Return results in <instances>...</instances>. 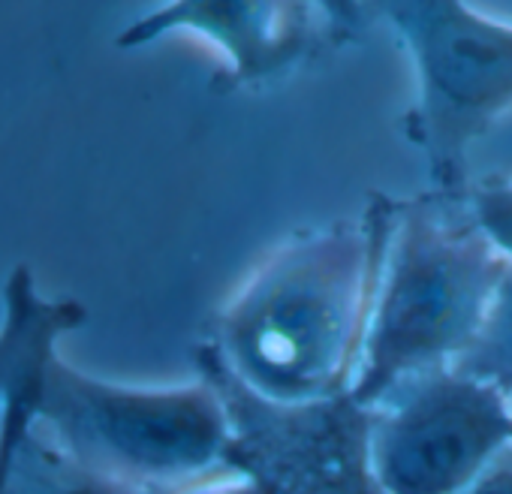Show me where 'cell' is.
I'll return each instance as SVG.
<instances>
[{"label": "cell", "instance_id": "cell-1", "mask_svg": "<svg viewBox=\"0 0 512 494\" xmlns=\"http://www.w3.org/2000/svg\"><path fill=\"white\" fill-rule=\"evenodd\" d=\"M392 214L395 196L377 190L356 217L278 244L223 302L199 356L266 404L314 407L350 395Z\"/></svg>", "mask_w": 512, "mask_h": 494}, {"label": "cell", "instance_id": "cell-2", "mask_svg": "<svg viewBox=\"0 0 512 494\" xmlns=\"http://www.w3.org/2000/svg\"><path fill=\"white\" fill-rule=\"evenodd\" d=\"M506 272V257L476 226L467 196L434 190L395 196L350 398L368 410L404 380L461 362L476 344Z\"/></svg>", "mask_w": 512, "mask_h": 494}, {"label": "cell", "instance_id": "cell-3", "mask_svg": "<svg viewBox=\"0 0 512 494\" xmlns=\"http://www.w3.org/2000/svg\"><path fill=\"white\" fill-rule=\"evenodd\" d=\"M34 413L73 458L145 494H175L235 467L232 410L208 374L184 386L130 389L79 374L49 353Z\"/></svg>", "mask_w": 512, "mask_h": 494}, {"label": "cell", "instance_id": "cell-4", "mask_svg": "<svg viewBox=\"0 0 512 494\" xmlns=\"http://www.w3.org/2000/svg\"><path fill=\"white\" fill-rule=\"evenodd\" d=\"M410 55L416 97L404 133L434 193L464 199L476 142L512 112V22L473 0H362Z\"/></svg>", "mask_w": 512, "mask_h": 494}, {"label": "cell", "instance_id": "cell-5", "mask_svg": "<svg viewBox=\"0 0 512 494\" xmlns=\"http://www.w3.org/2000/svg\"><path fill=\"white\" fill-rule=\"evenodd\" d=\"M512 443V398L452 362L368 407V464L383 494H461Z\"/></svg>", "mask_w": 512, "mask_h": 494}, {"label": "cell", "instance_id": "cell-6", "mask_svg": "<svg viewBox=\"0 0 512 494\" xmlns=\"http://www.w3.org/2000/svg\"><path fill=\"white\" fill-rule=\"evenodd\" d=\"M202 374L220 386L232 410V464L260 476L269 494H383L368 464V410L350 395L278 407L247 395L205 359Z\"/></svg>", "mask_w": 512, "mask_h": 494}, {"label": "cell", "instance_id": "cell-7", "mask_svg": "<svg viewBox=\"0 0 512 494\" xmlns=\"http://www.w3.org/2000/svg\"><path fill=\"white\" fill-rule=\"evenodd\" d=\"M175 31L199 34L223 55L214 82L223 94L275 85L332 46L314 0H169L127 25L118 46L142 49Z\"/></svg>", "mask_w": 512, "mask_h": 494}, {"label": "cell", "instance_id": "cell-8", "mask_svg": "<svg viewBox=\"0 0 512 494\" xmlns=\"http://www.w3.org/2000/svg\"><path fill=\"white\" fill-rule=\"evenodd\" d=\"M458 365L488 377L512 398V266L500 284V293L476 344L461 356Z\"/></svg>", "mask_w": 512, "mask_h": 494}, {"label": "cell", "instance_id": "cell-9", "mask_svg": "<svg viewBox=\"0 0 512 494\" xmlns=\"http://www.w3.org/2000/svg\"><path fill=\"white\" fill-rule=\"evenodd\" d=\"M467 208L485 238L512 266V178L488 175L467 190Z\"/></svg>", "mask_w": 512, "mask_h": 494}, {"label": "cell", "instance_id": "cell-10", "mask_svg": "<svg viewBox=\"0 0 512 494\" xmlns=\"http://www.w3.org/2000/svg\"><path fill=\"white\" fill-rule=\"evenodd\" d=\"M314 10L323 19L326 37L332 46L356 43L368 22V16L362 10V0H314Z\"/></svg>", "mask_w": 512, "mask_h": 494}, {"label": "cell", "instance_id": "cell-11", "mask_svg": "<svg viewBox=\"0 0 512 494\" xmlns=\"http://www.w3.org/2000/svg\"><path fill=\"white\" fill-rule=\"evenodd\" d=\"M175 494H269V488L256 473L235 464V467L220 470L208 479H199V482H193Z\"/></svg>", "mask_w": 512, "mask_h": 494}, {"label": "cell", "instance_id": "cell-12", "mask_svg": "<svg viewBox=\"0 0 512 494\" xmlns=\"http://www.w3.org/2000/svg\"><path fill=\"white\" fill-rule=\"evenodd\" d=\"M461 494H512V443Z\"/></svg>", "mask_w": 512, "mask_h": 494}]
</instances>
